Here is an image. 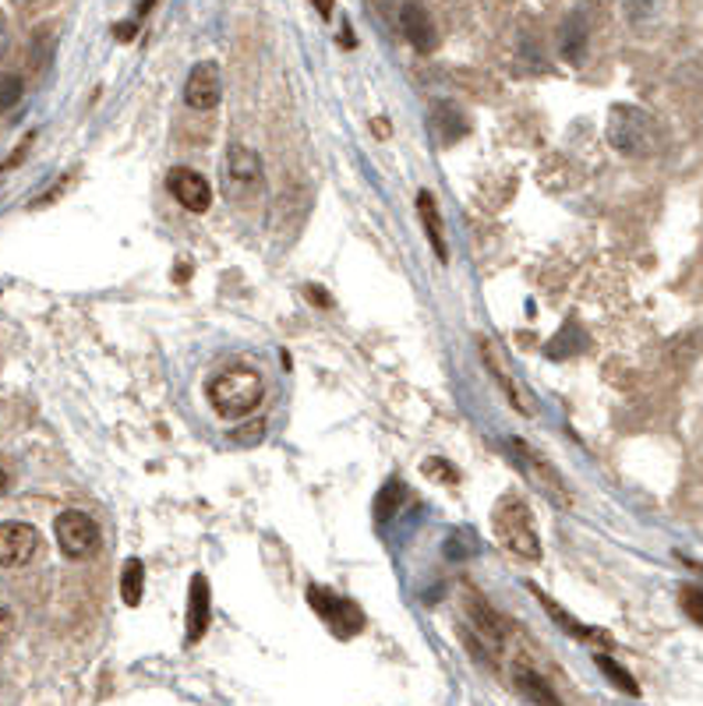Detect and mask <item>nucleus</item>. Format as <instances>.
Masks as SVG:
<instances>
[{"mask_svg": "<svg viewBox=\"0 0 703 706\" xmlns=\"http://www.w3.org/2000/svg\"><path fill=\"white\" fill-rule=\"evenodd\" d=\"M453 114H457L453 106H439V114H436V124L445 120V128H439V138H442V141H457V138L466 131V120H463V117H453Z\"/></svg>", "mask_w": 703, "mask_h": 706, "instance_id": "obj_23", "label": "nucleus"}, {"mask_svg": "<svg viewBox=\"0 0 703 706\" xmlns=\"http://www.w3.org/2000/svg\"><path fill=\"white\" fill-rule=\"evenodd\" d=\"M513 685L531 706H563V703H558V696L552 693V685L527 664H513Z\"/></svg>", "mask_w": 703, "mask_h": 706, "instance_id": "obj_15", "label": "nucleus"}, {"mask_svg": "<svg viewBox=\"0 0 703 706\" xmlns=\"http://www.w3.org/2000/svg\"><path fill=\"white\" fill-rule=\"evenodd\" d=\"M481 360H484V368H489V375L499 382L502 396H506V403H510L513 410L524 413V418H531V413H534V400L527 396V389L516 382L513 368L506 365V354L499 350V343H495L492 336H481Z\"/></svg>", "mask_w": 703, "mask_h": 706, "instance_id": "obj_7", "label": "nucleus"}, {"mask_svg": "<svg viewBox=\"0 0 703 706\" xmlns=\"http://www.w3.org/2000/svg\"><path fill=\"white\" fill-rule=\"evenodd\" d=\"M608 141L611 149L629 156V159H647L658 152L661 131L654 117L643 110V106L633 103H616L608 114Z\"/></svg>", "mask_w": 703, "mask_h": 706, "instance_id": "obj_3", "label": "nucleus"}, {"mask_svg": "<svg viewBox=\"0 0 703 706\" xmlns=\"http://www.w3.org/2000/svg\"><path fill=\"white\" fill-rule=\"evenodd\" d=\"M418 215L424 223V233L431 241V251H436L439 262H449V244H445V230H442V215H439V202L431 191H421L418 194Z\"/></svg>", "mask_w": 703, "mask_h": 706, "instance_id": "obj_16", "label": "nucleus"}, {"mask_svg": "<svg viewBox=\"0 0 703 706\" xmlns=\"http://www.w3.org/2000/svg\"><path fill=\"white\" fill-rule=\"evenodd\" d=\"M594 664L601 667V672L608 675V682L616 685L619 693H626V696H640V685L633 682V675H629L622 664H616V661H611L608 654H594Z\"/></svg>", "mask_w": 703, "mask_h": 706, "instance_id": "obj_20", "label": "nucleus"}, {"mask_svg": "<svg viewBox=\"0 0 703 706\" xmlns=\"http://www.w3.org/2000/svg\"><path fill=\"white\" fill-rule=\"evenodd\" d=\"M35 551H40V534H35V527L18 519L0 523V566L22 569L25 562H32Z\"/></svg>", "mask_w": 703, "mask_h": 706, "instance_id": "obj_8", "label": "nucleus"}, {"mask_svg": "<svg viewBox=\"0 0 703 706\" xmlns=\"http://www.w3.org/2000/svg\"><path fill=\"white\" fill-rule=\"evenodd\" d=\"M584 57H587V29L580 18H573V22L563 25V61L580 64Z\"/></svg>", "mask_w": 703, "mask_h": 706, "instance_id": "obj_19", "label": "nucleus"}, {"mask_svg": "<svg viewBox=\"0 0 703 706\" xmlns=\"http://www.w3.org/2000/svg\"><path fill=\"white\" fill-rule=\"evenodd\" d=\"M400 29L407 35V43L418 50V53H428V50H436V22H431V14L428 8L421 4H403L400 8Z\"/></svg>", "mask_w": 703, "mask_h": 706, "instance_id": "obj_14", "label": "nucleus"}, {"mask_svg": "<svg viewBox=\"0 0 703 706\" xmlns=\"http://www.w3.org/2000/svg\"><path fill=\"white\" fill-rule=\"evenodd\" d=\"M11 632H14V614L11 608L0 604V636H11Z\"/></svg>", "mask_w": 703, "mask_h": 706, "instance_id": "obj_27", "label": "nucleus"}, {"mask_svg": "<svg viewBox=\"0 0 703 706\" xmlns=\"http://www.w3.org/2000/svg\"><path fill=\"white\" fill-rule=\"evenodd\" d=\"M262 434H265L262 421H251V431H233V439H238V442H259Z\"/></svg>", "mask_w": 703, "mask_h": 706, "instance_id": "obj_26", "label": "nucleus"}, {"mask_svg": "<svg viewBox=\"0 0 703 706\" xmlns=\"http://www.w3.org/2000/svg\"><path fill=\"white\" fill-rule=\"evenodd\" d=\"M167 188L174 194V202L185 209V212H195V215H202L209 212L212 206V188H209V180L202 173H195L191 167H174L170 177H167Z\"/></svg>", "mask_w": 703, "mask_h": 706, "instance_id": "obj_10", "label": "nucleus"}, {"mask_svg": "<svg viewBox=\"0 0 703 706\" xmlns=\"http://www.w3.org/2000/svg\"><path fill=\"white\" fill-rule=\"evenodd\" d=\"M114 35L120 43H128V40H135V22H120L117 29H114Z\"/></svg>", "mask_w": 703, "mask_h": 706, "instance_id": "obj_28", "label": "nucleus"}, {"mask_svg": "<svg viewBox=\"0 0 703 706\" xmlns=\"http://www.w3.org/2000/svg\"><path fill=\"white\" fill-rule=\"evenodd\" d=\"M510 452H513L516 466L524 470V477L537 487L541 495L552 498V502L558 505V509H569V505H573L569 487H566L563 474H558V470H555L545 456H541V452H534L524 439H513V442H510Z\"/></svg>", "mask_w": 703, "mask_h": 706, "instance_id": "obj_4", "label": "nucleus"}, {"mask_svg": "<svg viewBox=\"0 0 703 706\" xmlns=\"http://www.w3.org/2000/svg\"><path fill=\"white\" fill-rule=\"evenodd\" d=\"M227 194H244L262 185V159L248 149V145H230L227 149Z\"/></svg>", "mask_w": 703, "mask_h": 706, "instance_id": "obj_11", "label": "nucleus"}, {"mask_svg": "<svg viewBox=\"0 0 703 706\" xmlns=\"http://www.w3.org/2000/svg\"><path fill=\"white\" fill-rule=\"evenodd\" d=\"M25 85L18 75H0V110H11V106L22 99Z\"/></svg>", "mask_w": 703, "mask_h": 706, "instance_id": "obj_24", "label": "nucleus"}, {"mask_svg": "<svg viewBox=\"0 0 703 706\" xmlns=\"http://www.w3.org/2000/svg\"><path fill=\"white\" fill-rule=\"evenodd\" d=\"M8 484H11V477H8V470H4V463H0V495L8 492Z\"/></svg>", "mask_w": 703, "mask_h": 706, "instance_id": "obj_29", "label": "nucleus"}, {"mask_svg": "<svg viewBox=\"0 0 703 706\" xmlns=\"http://www.w3.org/2000/svg\"><path fill=\"white\" fill-rule=\"evenodd\" d=\"M492 534L502 545V551H510L513 558H524V562H541L545 548H541V534L534 527V516L527 509V502L520 495H502L492 509Z\"/></svg>", "mask_w": 703, "mask_h": 706, "instance_id": "obj_1", "label": "nucleus"}, {"mask_svg": "<svg viewBox=\"0 0 703 706\" xmlns=\"http://www.w3.org/2000/svg\"><path fill=\"white\" fill-rule=\"evenodd\" d=\"M206 400H209V407L220 413L223 421H241V418H248V413H255L262 407L265 386H262L259 371H251V368H227V371L209 378Z\"/></svg>", "mask_w": 703, "mask_h": 706, "instance_id": "obj_2", "label": "nucleus"}, {"mask_svg": "<svg viewBox=\"0 0 703 706\" xmlns=\"http://www.w3.org/2000/svg\"><path fill=\"white\" fill-rule=\"evenodd\" d=\"M531 590H534V597H537V604L548 611V619H552L558 629H563V632H569V636H576V640H594V643H598V640H605V643H608V636H605V632H598V629H587L584 622H576L573 614L558 608V604L552 601V597H548L545 590H537V587H531Z\"/></svg>", "mask_w": 703, "mask_h": 706, "instance_id": "obj_17", "label": "nucleus"}, {"mask_svg": "<svg viewBox=\"0 0 703 706\" xmlns=\"http://www.w3.org/2000/svg\"><path fill=\"white\" fill-rule=\"evenodd\" d=\"M308 604L312 611L318 614L322 622H326V629L333 632V636L339 640H350L357 636L360 629H365V611H360L354 601H347V597L333 593L329 587H308Z\"/></svg>", "mask_w": 703, "mask_h": 706, "instance_id": "obj_5", "label": "nucleus"}, {"mask_svg": "<svg viewBox=\"0 0 703 706\" xmlns=\"http://www.w3.org/2000/svg\"><path fill=\"white\" fill-rule=\"evenodd\" d=\"M53 534H57V545L67 558H88L99 548V527L88 513L67 509L53 519Z\"/></svg>", "mask_w": 703, "mask_h": 706, "instance_id": "obj_6", "label": "nucleus"}, {"mask_svg": "<svg viewBox=\"0 0 703 706\" xmlns=\"http://www.w3.org/2000/svg\"><path fill=\"white\" fill-rule=\"evenodd\" d=\"M212 619V593H209V579L202 572L191 576L188 587V643H198L206 636Z\"/></svg>", "mask_w": 703, "mask_h": 706, "instance_id": "obj_12", "label": "nucleus"}, {"mask_svg": "<svg viewBox=\"0 0 703 706\" xmlns=\"http://www.w3.org/2000/svg\"><path fill=\"white\" fill-rule=\"evenodd\" d=\"M223 99V75L220 67H216L212 61H202L191 67V75L185 82V103L191 106V110L206 114V110H216Z\"/></svg>", "mask_w": 703, "mask_h": 706, "instance_id": "obj_9", "label": "nucleus"}, {"mask_svg": "<svg viewBox=\"0 0 703 706\" xmlns=\"http://www.w3.org/2000/svg\"><path fill=\"white\" fill-rule=\"evenodd\" d=\"M141 593H146V566L138 562V558H128L124 562V572H120V597L128 608H138L141 604Z\"/></svg>", "mask_w": 703, "mask_h": 706, "instance_id": "obj_18", "label": "nucleus"}, {"mask_svg": "<svg viewBox=\"0 0 703 706\" xmlns=\"http://www.w3.org/2000/svg\"><path fill=\"white\" fill-rule=\"evenodd\" d=\"M421 474L431 477V481H439V484H457V481H460L457 466L445 463L442 456H428V460L421 463Z\"/></svg>", "mask_w": 703, "mask_h": 706, "instance_id": "obj_22", "label": "nucleus"}, {"mask_svg": "<svg viewBox=\"0 0 703 706\" xmlns=\"http://www.w3.org/2000/svg\"><path fill=\"white\" fill-rule=\"evenodd\" d=\"M679 604H682V611H686L696 625H703V590L686 587V590L679 593Z\"/></svg>", "mask_w": 703, "mask_h": 706, "instance_id": "obj_25", "label": "nucleus"}, {"mask_svg": "<svg viewBox=\"0 0 703 706\" xmlns=\"http://www.w3.org/2000/svg\"><path fill=\"white\" fill-rule=\"evenodd\" d=\"M400 502H403V484L400 481H389L382 492L375 495V519L378 523H386L389 516H396V509H400Z\"/></svg>", "mask_w": 703, "mask_h": 706, "instance_id": "obj_21", "label": "nucleus"}, {"mask_svg": "<svg viewBox=\"0 0 703 706\" xmlns=\"http://www.w3.org/2000/svg\"><path fill=\"white\" fill-rule=\"evenodd\" d=\"M466 614H471V622L478 629V640L484 650H492V654H502V646H506V622L499 619L492 611V604H481L478 597H471V604H466Z\"/></svg>", "mask_w": 703, "mask_h": 706, "instance_id": "obj_13", "label": "nucleus"}]
</instances>
